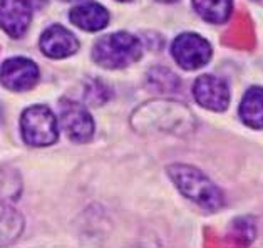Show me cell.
<instances>
[{
	"label": "cell",
	"instance_id": "obj_1",
	"mask_svg": "<svg viewBox=\"0 0 263 248\" xmlns=\"http://www.w3.org/2000/svg\"><path fill=\"white\" fill-rule=\"evenodd\" d=\"M131 126L139 135L184 136L195 129L196 123L193 112L176 101H149L133 112Z\"/></svg>",
	"mask_w": 263,
	"mask_h": 248
},
{
	"label": "cell",
	"instance_id": "obj_2",
	"mask_svg": "<svg viewBox=\"0 0 263 248\" xmlns=\"http://www.w3.org/2000/svg\"><path fill=\"white\" fill-rule=\"evenodd\" d=\"M168 175L179 192L201 208L216 212L223 206L224 198L220 188L198 168L190 164H171Z\"/></svg>",
	"mask_w": 263,
	"mask_h": 248
},
{
	"label": "cell",
	"instance_id": "obj_3",
	"mask_svg": "<svg viewBox=\"0 0 263 248\" xmlns=\"http://www.w3.org/2000/svg\"><path fill=\"white\" fill-rule=\"evenodd\" d=\"M143 54V46L136 35L127 32L107 34L94 44L92 59L107 69H123L136 62Z\"/></svg>",
	"mask_w": 263,
	"mask_h": 248
},
{
	"label": "cell",
	"instance_id": "obj_4",
	"mask_svg": "<svg viewBox=\"0 0 263 248\" xmlns=\"http://www.w3.org/2000/svg\"><path fill=\"white\" fill-rule=\"evenodd\" d=\"M24 141L30 146H49L57 139V121L47 106H30L21 119Z\"/></svg>",
	"mask_w": 263,
	"mask_h": 248
},
{
	"label": "cell",
	"instance_id": "obj_5",
	"mask_svg": "<svg viewBox=\"0 0 263 248\" xmlns=\"http://www.w3.org/2000/svg\"><path fill=\"white\" fill-rule=\"evenodd\" d=\"M171 54L179 67L186 69V71H195V69L208 64L213 50H211L210 42L203 39L201 35L186 32L173 41Z\"/></svg>",
	"mask_w": 263,
	"mask_h": 248
},
{
	"label": "cell",
	"instance_id": "obj_6",
	"mask_svg": "<svg viewBox=\"0 0 263 248\" xmlns=\"http://www.w3.org/2000/svg\"><path fill=\"white\" fill-rule=\"evenodd\" d=\"M61 123L66 135L74 143H87L94 135V121L82 104L70 99H62L59 103Z\"/></svg>",
	"mask_w": 263,
	"mask_h": 248
},
{
	"label": "cell",
	"instance_id": "obj_7",
	"mask_svg": "<svg viewBox=\"0 0 263 248\" xmlns=\"http://www.w3.org/2000/svg\"><path fill=\"white\" fill-rule=\"evenodd\" d=\"M193 96L196 103L210 111L221 112L230 106V87L227 81L216 75H200L193 84Z\"/></svg>",
	"mask_w": 263,
	"mask_h": 248
},
{
	"label": "cell",
	"instance_id": "obj_8",
	"mask_svg": "<svg viewBox=\"0 0 263 248\" xmlns=\"http://www.w3.org/2000/svg\"><path fill=\"white\" fill-rule=\"evenodd\" d=\"M39 81V67L30 59L14 57L0 67V82L10 91H29Z\"/></svg>",
	"mask_w": 263,
	"mask_h": 248
},
{
	"label": "cell",
	"instance_id": "obj_9",
	"mask_svg": "<svg viewBox=\"0 0 263 248\" xmlns=\"http://www.w3.org/2000/svg\"><path fill=\"white\" fill-rule=\"evenodd\" d=\"M34 7L32 0H0V27L14 39L22 37L30 25Z\"/></svg>",
	"mask_w": 263,
	"mask_h": 248
},
{
	"label": "cell",
	"instance_id": "obj_10",
	"mask_svg": "<svg viewBox=\"0 0 263 248\" xmlns=\"http://www.w3.org/2000/svg\"><path fill=\"white\" fill-rule=\"evenodd\" d=\"M39 46L47 57L62 59V57H69L74 52H78L79 42L74 37V34L69 32L66 27H62V25H50L49 29L44 30Z\"/></svg>",
	"mask_w": 263,
	"mask_h": 248
},
{
	"label": "cell",
	"instance_id": "obj_11",
	"mask_svg": "<svg viewBox=\"0 0 263 248\" xmlns=\"http://www.w3.org/2000/svg\"><path fill=\"white\" fill-rule=\"evenodd\" d=\"M70 21L78 27L89 30V32H96V30L104 29L109 22L107 10L99 5L98 2H86L81 4L78 7L70 10Z\"/></svg>",
	"mask_w": 263,
	"mask_h": 248
},
{
	"label": "cell",
	"instance_id": "obj_12",
	"mask_svg": "<svg viewBox=\"0 0 263 248\" xmlns=\"http://www.w3.org/2000/svg\"><path fill=\"white\" fill-rule=\"evenodd\" d=\"M240 118L248 128L263 129V87L247 89L240 104Z\"/></svg>",
	"mask_w": 263,
	"mask_h": 248
},
{
	"label": "cell",
	"instance_id": "obj_13",
	"mask_svg": "<svg viewBox=\"0 0 263 248\" xmlns=\"http://www.w3.org/2000/svg\"><path fill=\"white\" fill-rule=\"evenodd\" d=\"M196 14L210 24H224L233 12V0H193Z\"/></svg>",
	"mask_w": 263,
	"mask_h": 248
},
{
	"label": "cell",
	"instance_id": "obj_14",
	"mask_svg": "<svg viewBox=\"0 0 263 248\" xmlns=\"http://www.w3.org/2000/svg\"><path fill=\"white\" fill-rule=\"evenodd\" d=\"M24 232V218L0 200V245H9Z\"/></svg>",
	"mask_w": 263,
	"mask_h": 248
},
{
	"label": "cell",
	"instance_id": "obj_15",
	"mask_svg": "<svg viewBox=\"0 0 263 248\" xmlns=\"http://www.w3.org/2000/svg\"><path fill=\"white\" fill-rule=\"evenodd\" d=\"M147 86L153 91L161 92V94H170L176 92L179 89V79L175 72H171L166 67H153L147 72Z\"/></svg>",
	"mask_w": 263,
	"mask_h": 248
},
{
	"label": "cell",
	"instance_id": "obj_16",
	"mask_svg": "<svg viewBox=\"0 0 263 248\" xmlns=\"http://www.w3.org/2000/svg\"><path fill=\"white\" fill-rule=\"evenodd\" d=\"M21 193V180L10 169L0 171V198L17 200Z\"/></svg>",
	"mask_w": 263,
	"mask_h": 248
},
{
	"label": "cell",
	"instance_id": "obj_17",
	"mask_svg": "<svg viewBox=\"0 0 263 248\" xmlns=\"http://www.w3.org/2000/svg\"><path fill=\"white\" fill-rule=\"evenodd\" d=\"M109 98H111V89H109L104 82L94 79L86 86V101L89 104L101 106L107 103Z\"/></svg>",
	"mask_w": 263,
	"mask_h": 248
},
{
	"label": "cell",
	"instance_id": "obj_18",
	"mask_svg": "<svg viewBox=\"0 0 263 248\" xmlns=\"http://www.w3.org/2000/svg\"><path fill=\"white\" fill-rule=\"evenodd\" d=\"M159 2H164V4H171V2H176V0H159Z\"/></svg>",
	"mask_w": 263,
	"mask_h": 248
},
{
	"label": "cell",
	"instance_id": "obj_19",
	"mask_svg": "<svg viewBox=\"0 0 263 248\" xmlns=\"http://www.w3.org/2000/svg\"><path fill=\"white\" fill-rule=\"evenodd\" d=\"M119 2H127V0H119Z\"/></svg>",
	"mask_w": 263,
	"mask_h": 248
}]
</instances>
